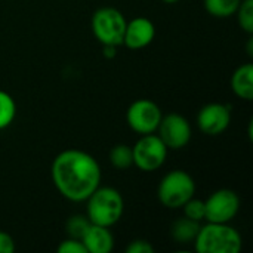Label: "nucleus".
<instances>
[{"instance_id":"obj_1","label":"nucleus","mask_w":253,"mask_h":253,"mask_svg":"<svg viewBox=\"0 0 253 253\" xmlns=\"http://www.w3.org/2000/svg\"><path fill=\"white\" fill-rule=\"evenodd\" d=\"M50 176L58 193L74 203L86 199L101 185V166L93 156L82 150H64L52 162Z\"/></svg>"},{"instance_id":"obj_2","label":"nucleus","mask_w":253,"mask_h":253,"mask_svg":"<svg viewBox=\"0 0 253 253\" xmlns=\"http://www.w3.org/2000/svg\"><path fill=\"white\" fill-rule=\"evenodd\" d=\"M125 212V200L120 191L113 187H98L86 199V216L90 224L111 228Z\"/></svg>"},{"instance_id":"obj_3","label":"nucleus","mask_w":253,"mask_h":253,"mask_svg":"<svg viewBox=\"0 0 253 253\" xmlns=\"http://www.w3.org/2000/svg\"><path fill=\"white\" fill-rule=\"evenodd\" d=\"M194 248L199 253H239L243 248V240L230 222H206L197 233Z\"/></svg>"},{"instance_id":"obj_4","label":"nucleus","mask_w":253,"mask_h":253,"mask_svg":"<svg viewBox=\"0 0 253 253\" xmlns=\"http://www.w3.org/2000/svg\"><path fill=\"white\" fill-rule=\"evenodd\" d=\"M196 194L193 176L181 169L168 172L157 187L159 202L168 209H181Z\"/></svg>"},{"instance_id":"obj_5","label":"nucleus","mask_w":253,"mask_h":253,"mask_svg":"<svg viewBox=\"0 0 253 253\" xmlns=\"http://www.w3.org/2000/svg\"><path fill=\"white\" fill-rule=\"evenodd\" d=\"M126 18L116 7H99L92 15V31L102 46L117 47L123 44Z\"/></svg>"},{"instance_id":"obj_6","label":"nucleus","mask_w":253,"mask_h":253,"mask_svg":"<svg viewBox=\"0 0 253 253\" xmlns=\"http://www.w3.org/2000/svg\"><path fill=\"white\" fill-rule=\"evenodd\" d=\"M168 147L156 133L141 135L136 144L132 147L133 165L142 172L159 170L168 157Z\"/></svg>"},{"instance_id":"obj_7","label":"nucleus","mask_w":253,"mask_h":253,"mask_svg":"<svg viewBox=\"0 0 253 253\" xmlns=\"http://www.w3.org/2000/svg\"><path fill=\"white\" fill-rule=\"evenodd\" d=\"M163 113L160 107L151 99H136L126 111V122L129 127L139 135L156 133L160 125Z\"/></svg>"},{"instance_id":"obj_8","label":"nucleus","mask_w":253,"mask_h":253,"mask_svg":"<svg viewBox=\"0 0 253 253\" xmlns=\"http://www.w3.org/2000/svg\"><path fill=\"white\" fill-rule=\"evenodd\" d=\"M240 209V197L230 188H221L212 193L205 200V221L206 222H231Z\"/></svg>"},{"instance_id":"obj_9","label":"nucleus","mask_w":253,"mask_h":253,"mask_svg":"<svg viewBox=\"0 0 253 253\" xmlns=\"http://www.w3.org/2000/svg\"><path fill=\"white\" fill-rule=\"evenodd\" d=\"M157 135L168 147V150H182L191 141V125L178 113H170L162 117L157 127Z\"/></svg>"},{"instance_id":"obj_10","label":"nucleus","mask_w":253,"mask_h":253,"mask_svg":"<svg viewBox=\"0 0 253 253\" xmlns=\"http://www.w3.org/2000/svg\"><path fill=\"white\" fill-rule=\"evenodd\" d=\"M231 123V108L221 102H211L202 107L197 114L199 129L209 136L224 133Z\"/></svg>"},{"instance_id":"obj_11","label":"nucleus","mask_w":253,"mask_h":253,"mask_svg":"<svg viewBox=\"0 0 253 253\" xmlns=\"http://www.w3.org/2000/svg\"><path fill=\"white\" fill-rule=\"evenodd\" d=\"M154 37H156V27L153 21L145 16H136L126 22L123 44L127 49L139 50L151 44Z\"/></svg>"},{"instance_id":"obj_12","label":"nucleus","mask_w":253,"mask_h":253,"mask_svg":"<svg viewBox=\"0 0 253 253\" xmlns=\"http://www.w3.org/2000/svg\"><path fill=\"white\" fill-rule=\"evenodd\" d=\"M87 253H110L114 249V236L108 227L90 224L82 237Z\"/></svg>"},{"instance_id":"obj_13","label":"nucleus","mask_w":253,"mask_h":253,"mask_svg":"<svg viewBox=\"0 0 253 253\" xmlns=\"http://www.w3.org/2000/svg\"><path fill=\"white\" fill-rule=\"evenodd\" d=\"M231 89L240 99H253V65L243 64L236 68L231 76Z\"/></svg>"},{"instance_id":"obj_14","label":"nucleus","mask_w":253,"mask_h":253,"mask_svg":"<svg viewBox=\"0 0 253 253\" xmlns=\"http://www.w3.org/2000/svg\"><path fill=\"white\" fill-rule=\"evenodd\" d=\"M200 227H202V222H197L187 216H182V218H178L172 224L170 236L176 243H182V245L194 243Z\"/></svg>"},{"instance_id":"obj_15","label":"nucleus","mask_w":253,"mask_h":253,"mask_svg":"<svg viewBox=\"0 0 253 253\" xmlns=\"http://www.w3.org/2000/svg\"><path fill=\"white\" fill-rule=\"evenodd\" d=\"M242 0H203L205 9L215 18H228L236 15Z\"/></svg>"},{"instance_id":"obj_16","label":"nucleus","mask_w":253,"mask_h":253,"mask_svg":"<svg viewBox=\"0 0 253 253\" xmlns=\"http://www.w3.org/2000/svg\"><path fill=\"white\" fill-rule=\"evenodd\" d=\"M110 163L119 169V170H125L129 169L133 165V154H132V147L126 145V144H117L111 148L110 154H108Z\"/></svg>"},{"instance_id":"obj_17","label":"nucleus","mask_w":253,"mask_h":253,"mask_svg":"<svg viewBox=\"0 0 253 253\" xmlns=\"http://www.w3.org/2000/svg\"><path fill=\"white\" fill-rule=\"evenodd\" d=\"M16 117V102L4 90L0 89V130L9 127Z\"/></svg>"},{"instance_id":"obj_18","label":"nucleus","mask_w":253,"mask_h":253,"mask_svg":"<svg viewBox=\"0 0 253 253\" xmlns=\"http://www.w3.org/2000/svg\"><path fill=\"white\" fill-rule=\"evenodd\" d=\"M89 225H90V221L87 219L86 215H73L65 222V233L71 239L82 240V237Z\"/></svg>"},{"instance_id":"obj_19","label":"nucleus","mask_w":253,"mask_h":253,"mask_svg":"<svg viewBox=\"0 0 253 253\" xmlns=\"http://www.w3.org/2000/svg\"><path fill=\"white\" fill-rule=\"evenodd\" d=\"M237 15V22L240 25V28L248 33H253V0H242L240 6L236 12Z\"/></svg>"},{"instance_id":"obj_20","label":"nucleus","mask_w":253,"mask_h":253,"mask_svg":"<svg viewBox=\"0 0 253 253\" xmlns=\"http://www.w3.org/2000/svg\"><path fill=\"white\" fill-rule=\"evenodd\" d=\"M181 209L184 211V216H187L193 221H197V222L205 221V213H206L205 212V200L191 197Z\"/></svg>"},{"instance_id":"obj_21","label":"nucleus","mask_w":253,"mask_h":253,"mask_svg":"<svg viewBox=\"0 0 253 253\" xmlns=\"http://www.w3.org/2000/svg\"><path fill=\"white\" fill-rule=\"evenodd\" d=\"M58 253H87L84 245L79 239L68 237L67 240L61 242L58 246Z\"/></svg>"},{"instance_id":"obj_22","label":"nucleus","mask_w":253,"mask_h":253,"mask_svg":"<svg viewBox=\"0 0 253 253\" xmlns=\"http://www.w3.org/2000/svg\"><path fill=\"white\" fill-rule=\"evenodd\" d=\"M126 253H154V248L150 242L142 240V239H136L127 245Z\"/></svg>"},{"instance_id":"obj_23","label":"nucleus","mask_w":253,"mask_h":253,"mask_svg":"<svg viewBox=\"0 0 253 253\" xmlns=\"http://www.w3.org/2000/svg\"><path fill=\"white\" fill-rule=\"evenodd\" d=\"M15 251V242L10 234L0 231V253H12Z\"/></svg>"},{"instance_id":"obj_24","label":"nucleus","mask_w":253,"mask_h":253,"mask_svg":"<svg viewBox=\"0 0 253 253\" xmlns=\"http://www.w3.org/2000/svg\"><path fill=\"white\" fill-rule=\"evenodd\" d=\"M163 3H168V4H173V3H178L179 0H162Z\"/></svg>"}]
</instances>
